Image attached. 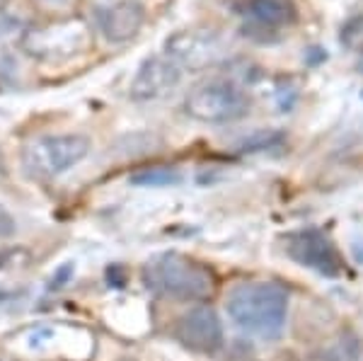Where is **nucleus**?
<instances>
[{"mask_svg":"<svg viewBox=\"0 0 363 361\" xmlns=\"http://www.w3.org/2000/svg\"><path fill=\"white\" fill-rule=\"evenodd\" d=\"M182 174L174 167L165 165H155V167H143V170L131 174V184L136 187H172L179 184Z\"/></svg>","mask_w":363,"mask_h":361,"instance_id":"11","label":"nucleus"},{"mask_svg":"<svg viewBox=\"0 0 363 361\" xmlns=\"http://www.w3.org/2000/svg\"><path fill=\"white\" fill-rule=\"evenodd\" d=\"M223 54L225 51L218 37L199 29H182L165 42V56L172 58L179 68H189V71L216 66Z\"/></svg>","mask_w":363,"mask_h":361,"instance_id":"6","label":"nucleus"},{"mask_svg":"<svg viewBox=\"0 0 363 361\" xmlns=\"http://www.w3.org/2000/svg\"><path fill=\"white\" fill-rule=\"evenodd\" d=\"M90 153V141L80 133H44L22 145V167L34 179H54L75 167Z\"/></svg>","mask_w":363,"mask_h":361,"instance_id":"3","label":"nucleus"},{"mask_svg":"<svg viewBox=\"0 0 363 361\" xmlns=\"http://www.w3.org/2000/svg\"><path fill=\"white\" fill-rule=\"evenodd\" d=\"M8 177V165H5V158H3V153H0V182Z\"/></svg>","mask_w":363,"mask_h":361,"instance_id":"18","label":"nucleus"},{"mask_svg":"<svg viewBox=\"0 0 363 361\" xmlns=\"http://www.w3.org/2000/svg\"><path fill=\"white\" fill-rule=\"evenodd\" d=\"M238 13L255 27L279 29L296 20V5L294 0H242Z\"/></svg>","mask_w":363,"mask_h":361,"instance_id":"10","label":"nucleus"},{"mask_svg":"<svg viewBox=\"0 0 363 361\" xmlns=\"http://www.w3.org/2000/svg\"><path fill=\"white\" fill-rule=\"evenodd\" d=\"M279 141H281V133H277V131H259V133H255V136L245 138V141L240 143V150H242V153H255V150L272 148V145H277Z\"/></svg>","mask_w":363,"mask_h":361,"instance_id":"14","label":"nucleus"},{"mask_svg":"<svg viewBox=\"0 0 363 361\" xmlns=\"http://www.w3.org/2000/svg\"><path fill=\"white\" fill-rule=\"evenodd\" d=\"M44 5H51V8H63V5H68L70 0H42Z\"/></svg>","mask_w":363,"mask_h":361,"instance_id":"17","label":"nucleus"},{"mask_svg":"<svg viewBox=\"0 0 363 361\" xmlns=\"http://www.w3.org/2000/svg\"><path fill=\"white\" fill-rule=\"evenodd\" d=\"M184 112L203 124H225L250 112V97L233 80L211 78L191 87L184 97Z\"/></svg>","mask_w":363,"mask_h":361,"instance_id":"4","label":"nucleus"},{"mask_svg":"<svg viewBox=\"0 0 363 361\" xmlns=\"http://www.w3.org/2000/svg\"><path fill=\"white\" fill-rule=\"evenodd\" d=\"M174 335L191 352L213 354L223 345V323L211 306H194L177 318Z\"/></svg>","mask_w":363,"mask_h":361,"instance_id":"7","label":"nucleus"},{"mask_svg":"<svg viewBox=\"0 0 363 361\" xmlns=\"http://www.w3.org/2000/svg\"><path fill=\"white\" fill-rule=\"evenodd\" d=\"M182 80V68L169 56H148L138 66L136 75L128 87V95L136 102L160 100L172 92Z\"/></svg>","mask_w":363,"mask_h":361,"instance_id":"8","label":"nucleus"},{"mask_svg":"<svg viewBox=\"0 0 363 361\" xmlns=\"http://www.w3.org/2000/svg\"><path fill=\"white\" fill-rule=\"evenodd\" d=\"M0 361H3V359H0Z\"/></svg>","mask_w":363,"mask_h":361,"instance_id":"19","label":"nucleus"},{"mask_svg":"<svg viewBox=\"0 0 363 361\" xmlns=\"http://www.w3.org/2000/svg\"><path fill=\"white\" fill-rule=\"evenodd\" d=\"M102 34L114 44H124L140 32L145 22V8L138 0H116L97 15Z\"/></svg>","mask_w":363,"mask_h":361,"instance_id":"9","label":"nucleus"},{"mask_svg":"<svg viewBox=\"0 0 363 361\" xmlns=\"http://www.w3.org/2000/svg\"><path fill=\"white\" fill-rule=\"evenodd\" d=\"M15 233H17L15 216L3 206V204H0V240H8V238H13Z\"/></svg>","mask_w":363,"mask_h":361,"instance_id":"15","label":"nucleus"},{"mask_svg":"<svg viewBox=\"0 0 363 361\" xmlns=\"http://www.w3.org/2000/svg\"><path fill=\"white\" fill-rule=\"evenodd\" d=\"M143 282L150 291L177 301H206L216 291L213 272L182 252L153 255L143 265Z\"/></svg>","mask_w":363,"mask_h":361,"instance_id":"2","label":"nucleus"},{"mask_svg":"<svg viewBox=\"0 0 363 361\" xmlns=\"http://www.w3.org/2000/svg\"><path fill=\"white\" fill-rule=\"evenodd\" d=\"M286 255L306 270L318 272L322 277H342V257L332 240L320 231H301L286 238Z\"/></svg>","mask_w":363,"mask_h":361,"instance_id":"5","label":"nucleus"},{"mask_svg":"<svg viewBox=\"0 0 363 361\" xmlns=\"http://www.w3.org/2000/svg\"><path fill=\"white\" fill-rule=\"evenodd\" d=\"M225 308L242 333L277 340L289 318V294L274 282H245L230 289Z\"/></svg>","mask_w":363,"mask_h":361,"instance_id":"1","label":"nucleus"},{"mask_svg":"<svg viewBox=\"0 0 363 361\" xmlns=\"http://www.w3.org/2000/svg\"><path fill=\"white\" fill-rule=\"evenodd\" d=\"M361 347L354 335H342L320 352V361H359Z\"/></svg>","mask_w":363,"mask_h":361,"instance_id":"12","label":"nucleus"},{"mask_svg":"<svg viewBox=\"0 0 363 361\" xmlns=\"http://www.w3.org/2000/svg\"><path fill=\"white\" fill-rule=\"evenodd\" d=\"M13 250H0V270H5V267L10 265V260H13Z\"/></svg>","mask_w":363,"mask_h":361,"instance_id":"16","label":"nucleus"},{"mask_svg":"<svg viewBox=\"0 0 363 361\" xmlns=\"http://www.w3.org/2000/svg\"><path fill=\"white\" fill-rule=\"evenodd\" d=\"M342 44L356 54H363V15L354 17L342 27Z\"/></svg>","mask_w":363,"mask_h":361,"instance_id":"13","label":"nucleus"}]
</instances>
